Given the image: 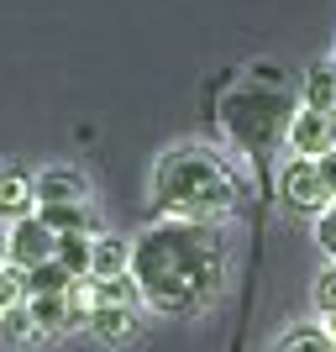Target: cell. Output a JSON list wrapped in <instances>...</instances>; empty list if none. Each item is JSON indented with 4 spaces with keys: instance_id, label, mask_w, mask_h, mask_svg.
<instances>
[{
    "instance_id": "cell-1",
    "label": "cell",
    "mask_w": 336,
    "mask_h": 352,
    "mask_svg": "<svg viewBox=\"0 0 336 352\" xmlns=\"http://www.w3.org/2000/svg\"><path fill=\"white\" fill-rule=\"evenodd\" d=\"M226 279V236L200 221H153L132 236V284L153 316L190 321L216 305Z\"/></svg>"
},
{
    "instance_id": "cell-2",
    "label": "cell",
    "mask_w": 336,
    "mask_h": 352,
    "mask_svg": "<svg viewBox=\"0 0 336 352\" xmlns=\"http://www.w3.org/2000/svg\"><path fill=\"white\" fill-rule=\"evenodd\" d=\"M242 174L205 142H179L153 163V216L226 226L242 210Z\"/></svg>"
},
{
    "instance_id": "cell-3",
    "label": "cell",
    "mask_w": 336,
    "mask_h": 352,
    "mask_svg": "<svg viewBox=\"0 0 336 352\" xmlns=\"http://www.w3.org/2000/svg\"><path fill=\"white\" fill-rule=\"evenodd\" d=\"M294 89L273 63H252V74L242 85H232L216 105V126L221 137L247 153L252 163H268L273 153H284L289 142V121H294Z\"/></svg>"
},
{
    "instance_id": "cell-4",
    "label": "cell",
    "mask_w": 336,
    "mask_h": 352,
    "mask_svg": "<svg viewBox=\"0 0 336 352\" xmlns=\"http://www.w3.org/2000/svg\"><path fill=\"white\" fill-rule=\"evenodd\" d=\"M273 190H278V200H284L294 216H321V210H331V200H336V195L326 190L315 158H284Z\"/></svg>"
},
{
    "instance_id": "cell-5",
    "label": "cell",
    "mask_w": 336,
    "mask_h": 352,
    "mask_svg": "<svg viewBox=\"0 0 336 352\" xmlns=\"http://www.w3.org/2000/svg\"><path fill=\"white\" fill-rule=\"evenodd\" d=\"M53 252H58V236L43 226V216H27L16 226H5V263H16L21 274L53 263Z\"/></svg>"
},
{
    "instance_id": "cell-6",
    "label": "cell",
    "mask_w": 336,
    "mask_h": 352,
    "mask_svg": "<svg viewBox=\"0 0 336 352\" xmlns=\"http://www.w3.org/2000/svg\"><path fill=\"white\" fill-rule=\"evenodd\" d=\"M284 153L289 158H326V153H336V121L331 116H315V111H294L289 121V142H284Z\"/></svg>"
},
{
    "instance_id": "cell-7",
    "label": "cell",
    "mask_w": 336,
    "mask_h": 352,
    "mask_svg": "<svg viewBox=\"0 0 336 352\" xmlns=\"http://www.w3.org/2000/svg\"><path fill=\"white\" fill-rule=\"evenodd\" d=\"M137 331H142V310H132V305H95L89 310V337L111 352L132 347Z\"/></svg>"
},
{
    "instance_id": "cell-8",
    "label": "cell",
    "mask_w": 336,
    "mask_h": 352,
    "mask_svg": "<svg viewBox=\"0 0 336 352\" xmlns=\"http://www.w3.org/2000/svg\"><path fill=\"white\" fill-rule=\"evenodd\" d=\"M32 195H37V210L89 206V179L79 174V168H43V174H32Z\"/></svg>"
},
{
    "instance_id": "cell-9",
    "label": "cell",
    "mask_w": 336,
    "mask_h": 352,
    "mask_svg": "<svg viewBox=\"0 0 336 352\" xmlns=\"http://www.w3.org/2000/svg\"><path fill=\"white\" fill-rule=\"evenodd\" d=\"M37 216V195H32V174L21 168H5L0 174V226H16V221Z\"/></svg>"
},
{
    "instance_id": "cell-10",
    "label": "cell",
    "mask_w": 336,
    "mask_h": 352,
    "mask_svg": "<svg viewBox=\"0 0 336 352\" xmlns=\"http://www.w3.org/2000/svg\"><path fill=\"white\" fill-rule=\"evenodd\" d=\"M37 216L53 236H105V221L95 216V206H47Z\"/></svg>"
},
{
    "instance_id": "cell-11",
    "label": "cell",
    "mask_w": 336,
    "mask_h": 352,
    "mask_svg": "<svg viewBox=\"0 0 336 352\" xmlns=\"http://www.w3.org/2000/svg\"><path fill=\"white\" fill-rule=\"evenodd\" d=\"M132 274V242L116 232L95 236V252H89V279H126Z\"/></svg>"
},
{
    "instance_id": "cell-12",
    "label": "cell",
    "mask_w": 336,
    "mask_h": 352,
    "mask_svg": "<svg viewBox=\"0 0 336 352\" xmlns=\"http://www.w3.org/2000/svg\"><path fill=\"white\" fill-rule=\"evenodd\" d=\"M300 105L336 121V69L331 63H310L305 69V79H300Z\"/></svg>"
},
{
    "instance_id": "cell-13",
    "label": "cell",
    "mask_w": 336,
    "mask_h": 352,
    "mask_svg": "<svg viewBox=\"0 0 336 352\" xmlns=\"http://www.w3.org/2000/svg\"><path fill=\"white\" fill-rule=\"evenodd\" d=\"M27 310H32V321H37V337H43V342H47V337H63V331H74L63 294H32Z\"/></svg>"
},
{
    "instance_id": "cell-14",
    "label": "cell",
    "mask_w": 336,
    "mask_h": 352,
    "mask_svg": "<svg viewBox=\"0 0 336 352\" xmlns=\"http://www.w3.org/2000/svg\"><path fill=\"white\" fill-rule=\"evenodd\" d=\"M0 342H5V347H32V342H43L27 305H5L0 310Z\"/></svg>"
},
{
    "instance_id": "cell-15",
    "label": "cell",
    "mask_w": 336,
    "mask_h": 352,
    "mask_svg": "<svg viewBox=\"0 0 336 352\" xmlns=\"http://www.w3.org/2000/svg\"><path fill=\"white\" fill-rule=\"evenodd\" d=\"M89 252H95V236H58L53 263H58L69 279H89Z\"/></svg>"
},
{
    "instance_id": "cell-16",
    "label": "cell",
    "mask_w": 336,
    "mask_h": 352,
    "mask_svg": "<svg viewBox=\"0 0 336 352\" xmlns=\"http://www.w3.org/2000/svg\"><path fill=\"white\" fill-rule=\"evenodd\" d=\"M268 352H336V347L326 337V326H289Z\"/></svg>"
},
{
    "instance_id": "cell-17",
    "label": "cell",
    "mask_w": 336,
    "mask_h": 352,
    "mask_svg": "<svg viewBox=\"0 0 336 352\" xmlns=\"http://www.w3.org/2000/svg\"><path fill=\"white\" fill-rule=\"evenodd\" d=\"M89 300H95V305H132V310H142V294H137L132 274H126V279H89Z\"/></svg>"
},
{
    "instance_id": "cell-18",
    "label": "cell",
    "mask_w": 336,
    "mask_h": 352,
    "mask_svg": "<svg viewBox=\"0 0 336 352\" xmlns=\"http://www.w3.org/2000/svg\"><path fill=\"white\" fill-rule=\"evenodd\" d=\"M69 274H63V268L58 263H43V268H32V274H27V300H32V294H69Z\"/></svg>"
},
{
    "instance_id": "cell-19",
    "label": "cell",
    "mask_w": 336,
    "mask_h": 352,
    "mask_svg": "<svg viewBox=\"0 0 336 352\" xmlns=\"http://www.w3.org/2000/svg\"><path fill=\"white\" fill-rule=\"evenodd\" d=\"M310 305L321 310V321H331V316H336V263L326 268L315 284H310Z\"/></svg>"
},
{
    "instance_id": "cell-20",
    "label": "cell",
    "mask_w": 336,
    "mask_h": 352,
    "mask_svg": "<svg viewBox=\"0 0 336 352\" xmlns=\"http://www.w3.org/2000/svg\"><path fill=\"white\" fill-rule=\"evenodd\" d=\"M5 305H27V274H21L16 263L0 268V310Z\"/></svg>"
},
{
    "instance_id": "cell-21",
    "label": "cell",
    "mask_w": 336,
    "mask_h": 352,
    "mask_svg": "<svg viewBox=\"0 0 336 352\" xmlns=\"http://www.w3.org/2000/svg\"><path fill=\"white\" fill-rule=\"evenodd\" d=\"M315 242H321V248H326V258L336 263V206L315 216Z\"/></svg>"
},
{
    "instance_id": "cell-22",
    "label": "cell",
    "mask_w": 336,
    "mask_h": 352,
    "mask_svg": "<svg viewBox=\"0 0 336 352\" xmlns=\"http://www.w3.org/2000/svg\"><path fill=\"white\" fill-rule=\"evenodd\" d=\"M315 168H321V179H326V190L336 195V153H326V158H315Z\"/></svg>"
},
{
    "instance_id": "cell-23",
    "label": "cell",
    "mask_w": 336,
    "mask_h": 352,
    "mask_svg": "<svg viewBox=\"0 0 336 352\" xmlns=\"http://www.w3.org/2000/svg\"><path fill=\"white\" fill-rule=\"evenodd\" d=\"M326 337H331V347H336V316H331V321H326Z\"/></svg>"
},
{
    "instance_id": "cell-24",
    "label": "cell",
    "mask_w": 336,
    "mask_h": 352,
    "mask_svg": "<svg viewBox=\"0 0 336 352\" xmlns=\"http://www.w3.org/2000/svg\"><path fill=\"white\" fill-rule=\"evenodd\" d=\"M0 268H5V226H0Z\"/></svg>"
},
{
    "instance_id": "cell-25",
    "label": "cell",
    "mask_w": 336,
    "mask_h": 352,
    "mask_svg": "<svg viewBox=\"0 0 336 352\" xmlns=\"http://www.w3.org/2000/svg\"><path fill=\"white\" fill-rule=\"evenodd\" d=\"M331 69H336V47H331Z\"/></svg>"
},
{
    "instance_id": "cell-26",
    "label": "cell",
    "mask_w": 336,
    "mask_h": 352,
    "mask_svg": "<svg viewBox=\"0 0 336 352\" xmlns=\"http://www.w3.org/2000/svg\"><path fill=\"white\" fill-rule=\"evenodd\" d=\"M331 206H336V200H331Z\"/></svg>"
}]
</instances>
